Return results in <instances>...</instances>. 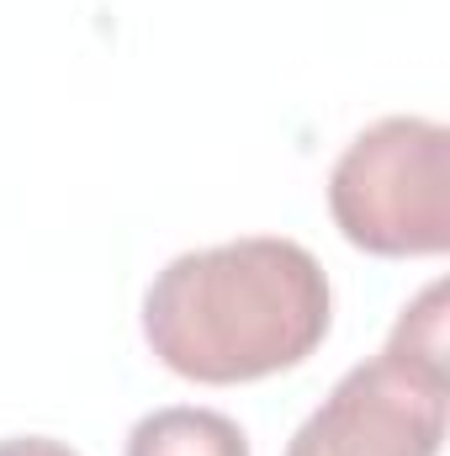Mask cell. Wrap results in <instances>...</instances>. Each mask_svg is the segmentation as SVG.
I'll use <instances>...</instances> for the list:
<instances>
[{
  "mask_svg": "<svg viewBox=\"0 0 450 456\" xmlns=\"http://www.w3.org/2000/svg\"><path fill=\"white\" fill-rule=\"evenodd\" d=\"M334 319L329 276L297 239L249 233L175 255L143 292V340L186 382L233 387L302 366Z\"/></svg>",
  "mask_w": 450,
  "mask_h": 456,
  "instance_id": "cell-1",
  "label": "cell"
},
{
  "mask_svg": "<svg viewBox=\"0 0 450 456\" xmlns=\"http://www.w3.org/2000/svg\"><path fill=\"white\" fill-rule=\"evenodd\" d=\"M450 371L392 345L350 366L334 393L297 425L286 456H440Z\"/></svg>",
  "mask_w": 450,
  "mask_h": 456,
  "instance_id": "cell-3",
  "label": "cell"
},
{
  "mask_svg": "<svg viewBox=\"0 0 450 456\" xmlns=\"http://www.w3.org/2000/svg\"><path fill=\"white\" fill-rule=\"evenodd\" d=\"M0 456H80V452H69L64 441H48V436H11V441H0Z\"/></svg>",
  "mask_w": 450,
  "mask_h": 456,
  "instance_id": "cell-5",
  "label": "cell"
},
{
  "mask_svg": "<svg viewBox=\"0 0 450 456\" xmlns=\"http://www.w3.org/2000/svg\"><path fill=\"white\" fill-rule=\"evenodd\" d=\"M127 456H249V436L218 409L170 403L133 425Z\"/></svg>",
  "mask_w": 450,
  "mask_h": 456,
  "instance_id": "cell-4",
  "label": "cell"
},
{
  "mask_svg": "<svg viewBox=\"0 0 450 456\" xmlns=\"http://www.w3.org/2000/svg\"><path fill=\"white\" fill-rule=\"evenodd\" d=\"M334 228L366 255L419 260L450 249V127L382 117L344 143L329 170Z\"/></svg>",
  "mask_w": 450,
  "mask_h": 456,
  "instance_id": "cell-2",
  "label": "cell"
}]
</instances>
